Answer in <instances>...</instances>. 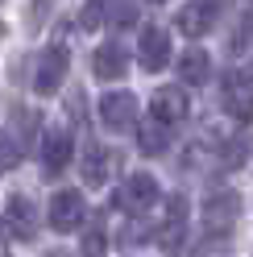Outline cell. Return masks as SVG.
<instances>
[{
	"label": "cell",
	"mask_w": 253,
	"mask_h": 257,
	"mask_svg": "<svg viewBox=\"0 0 253 257\" xmlns=\"http://www.w3.org/2000/svg\"><path fill=\"white\" fill-rule=\"evenodd\" d=\"M5 224L17 240H34L38 236V207L29 195H9L5 203Z\"/></svg>",
	"instance_id": "cell-9"
},
{
	"label": "cell",
	"mask_w": 253,
	"mask_h": 257,
	"mask_svg": "<svg viewBox=\"0 0 253 257\" xmlns=\"http://www.w3.org/2000/svg\"><path fill=\"white\" fill-rule=\"evenodd\" d=\"M83 253H87V257H100V253H104V224H100V220H91V224H87Z\"/></svg>",
	"instance_id": "cell-17"
},
{
	"label": "cell",
	"mask_w": 253,
	"mask_h": 257,
	"mask_svg": "<svg viewBox=\"0 0 253 257\" xmlns=\"http://www.w3.org/2000/svg\"><path fill=\"white\" fill-rule=\"evenodd\" d=\"M87 203L79 191H58V195L50 199V228L54 232H75V228H83V220H87Z\"/></svg>",
	"instance_id": "cell-5"
},
{
	"label": "cell",
	"mask_w": 253,
	"mask_h": 257,
	"mask_svg": "<svg viewBox=\"0 0 253 257\" xmlns=\"http://www.w3.org/2000/svg\"><path fill=\"white\" fill-rule=\"evenodd\" d=\"M75 154V137L71 128H46L42 133V170L46 174H62V166Z\"/></svg>",
	"instance_id": "cell-7"
},
{
	"label": "cell",
	"mask_w": 253,
	"mask_h": 257,
	"mask_svg": "<svg viewBox=\"0 0 253 257\" xmlns=\"http://www.w3.org/2000/svg\"><path fill=\"white\" fill-rule=\"evenodd\" d=\"M17 162H21V141H13L9 128H0V174L13 170Z\"/></svg>",
	"instance_id": "cell-16"
},
{
	"label": "cell",
	"mask_w": 253,
	"mask_h": 257,
	"mask_svg": "<svg viewBox=\"0 0 253 257\" xmlns=\"http://www.w3.org/2000/svg\"><path fill=\"white\" fill-rule=\"evenodd\" d=\"M133 17H137V9L129 5V0H116V5H112V21L116 25H133Z\"/></svg>",
	"instance_id": "cell-20"
},
{
	"label": "cell",
	"mask_w": 253,
	"mask_h": 257,
	"mask_svg": "<svg viewBox=\"0 0 253 257\" xmlns=\"http://www.w3.org/2000/svg\"><path fill=\"white\" fill-rule=\"evenodd\" d=\"M150 5H166V0H150Z\"/></svg>",
	"instance_id": "cell-23"
},
{
	"label": "cell",
	"mask_w": 253,
	"mask_h": 257,
	"mask_svg": "<svg viewBox=\"0 0 253 257\" xmlns=\"http://www.w3.org/2000/svg\"><path fill=\"white\" fill-rule=\"evenodd\" d=\"M91 71H96V79H104V83H116V79H124V71H129V50H124L120 42H104L96 58H91Z\"/></svg>",
	"instance_id": "cell-11"
},
{
	"label": "cell",
	"mask_w": 253,
	"mask_h": 257,
	"mask_svg": "<svg viewBox=\"0 0 253 257\" xmlns=\"http://www.w3.org/2000/svg\"><path fill=\"white\" fill-rule=\"evenodd\" d=\"M67 67H71L67 46H50V50H42L38 62H34V91H42V95L58 91L62 79H67Z\"/></svg>",
	"instance_id": "cell-4"
},
{
	"label": "cell",
	"mask_w": 253,
	"mask_h": 257,
	"mask_svg": "<svg viewBox=\"0 0 253 257\" xmlns=\"http://www.w3.org/2000/svg\"><path fill=\"white\" fill-rule=\"evenodd\" d=\"M50 9H54V0H34V5H29V29H42Z\"/></svg>",
	"instance_id": "cell-19"
},
{
	"label": "cell",
	"mask_w": 253,
	"mask_h": 257,
	"mask_svg": "<svg viewBox=\"0 0 253 257\" xmlns=\"http://www.w3.org/2000/svg\"><path fill=\"white\" fill-rule=\"evenodd\" d=\"M104 21V0H91V5L83 9V17H79V25H83V29H96Z\"/></svg>",
	"instance_id": "cell-18"
},
{
	"label": "cell",
	"mask_w": 253,
	"mask_h": 257,
	"mask_svg": "<svg viewBox=\"0 0 253 257\" xmlns=\"http://www.w3.org/2000/svg\"><path fill=\"white\" fill-rule=\"evenodd\" d=\"M100 124L108 133H129L137 128V95L133 91H104L100 95Z\"/></svg>",
	"instance_id": "cell-2"
},
{
	"label": "cell",
	"mask_w": 253,
	"mask_h": 257,
	"mask_svg": "<svg viewBox=\"0 0 253 257\" xmlns=\"http://www.w3.org/2000/svg\"><path fill=\"white\" fill-rule=\"evenodd\" d=\"M108 166H112V154L104 146H96V141H87V150H83V183L87 187H104L108 183Z\"/></svg>",
	"instance_id": "cell-15"
},
{
	"label": "cell",
	"mask_w": 253,
	"mask_h": 257,
	"mask_svg": "<svg viewBox=\"0 0 253 257\" xmlns=\"http://www.w3.org/2000/svg\"><path fill=\"white\" fill-rule=\"evenodd\" d=\"M137 62L146 71H162L170 62V34L162 25H146L141 29V42H137Z\"/></svg>",
	"instance_id": "cell-8"
},
{
	"label": "cell",
	"mask_w": 253,
	"mask_h": 257,
	"mask_svg": "<svg viewBox=\"0 0 253 257\" xmlns=\"http://www.w3.org/2000/svg\"><path fill=\"white\" fill-rule=\"evenodd\" d=\"M158 203V179L154 174H129L120 187H116V195H112V207L116 212H150V207Z\"/></svg>",
	"instance_id": "cell-1"
},
{
	"label": "cell",
	"mask_w": 253,
	"mask_h": 257,
	"mask_svg": "<svg viewBox=\"0 0 253 257\" xmlns=\"http://www.w3.org/2000/svg\"><path fill=\"white\" fill-rule=\"evenodd\" d=\"M50 257H71V253H67V249H54V253H50Z\"/></svg>",
	"instance_id": "cell-22"
},
{
	"label": "cell",
	"mask_w": 253,
	"mask_h": 257,
	"mask_svg": "<svg viewBox=\"0 0 253 257\" xmlns=\"http://www.w3.org/2000/svg\"><path fill=\"white\" fill-rule=\"evenodd\" d=\"M220 104L232 120H253V83L245 75H228L220 87Z\"/></svg>",
	"instance_id": "cell-10"
},
{
	"label": "cell",
	"mask_w": 253,
	"mask_h": 257,
	"mask_svg": "<svg viewBox=\"0 0 253 257\" xmlns=\"http://www.w3.org/2000/svg\"><path fill=\"white\" fill-rule=\"evenodd\" d=\"M228 9V0H187V5L179 9V17L175 25L183 29L187 38H203V34H212L216 21H220V13Z\"/></svg>",
	"instance_id": "cell-3"
},
{
	"label": "cell",
	"mask_w": 253,
	"mask_h": 257,
	"mask_svg": "<svg viewBox=\"0 0 253 257\" xmlns=\"http://www.w3.org/2000/svg\"><path fill=\"white\" fill-rule=\"evenodd\" d=\"M208 75H212V58H208V50L191 46V50L179 54V83L199 87V83H208Z\"/></svg>",
	"instance_id": "cell-14"
},
{
	"label": "cell",
	"mask_w": 253,
	"mask_h": 257,
	"mask_svg": "<svg viewBox=\"0 0 253 257\" xmlns=\"http://www.w3.org/2000/svg\"><path fill=\"white\" fill-rule=\"evenodd\" d=\"M0 5H5V0H0Z\"/></svg>",
	"instance_id": "cell-24"
},
{
	"label": "cell",
	"mask_w": 253,
	"mask_h": 257,
	"mask_svg": "<svg viewBox=\"0 0 253 257\" xmlns=\"http://www.w3.org/2000/svg\"><path fill=\"white\" fill-rule=\"evenodd\" d=\"M241 158H245V141L236 137V141H228V154H224V166H236V162H241Z\"/></svg>",
	"instance_id": "cell-21"
},
{
	"label": "cell",
	"mask_w": 253,
	"mask_h": 257,
	"mask_svg": "<svg viewBox=\"0 0 253 257\" xmlns=\"http://www.w3.org/2000/svg\"><path fill=\"white\" fill-rule=\"evenodd\" d=\"M150 108H154V116H158V120L179 124V120L187 116V108H191V100H187V91H183V87H158V91H154V100H150Z\"/></svg>",
	"instance_id": "cell-12"
},
{
	"label": "cell",
	"mask_w": 253,
	"mask_h": 257,
	"mask_svg": "<svg viewBox=\"0 0 253 257\" xmlns=\"http://www.w3.org/2000/svg\"><path fill=\"white\" fill-rule=\"evenodd\" d=\"M137 146H141V154H146V158L166 154V150H170V124L158 120V116L141 120V124H137Z\"/></svg>",
	"instance_id": "cell-13"
},
{
	"label": "cell",
	"mask_w": 253,
	"mask_h": 257,
	"mask_svg": "<svg viewBox=\"0 0 253 257\" xmlns=\"http://www.w3.org/2000/svg\"><path fill=\"white\" fill-rule=\"evenodd\" d=\"M241 216V195L228 187H216L203 195V220H208V228H228V224Z\"/></svg>",
	"instance_id": "cell-6"
}]
</instances>
